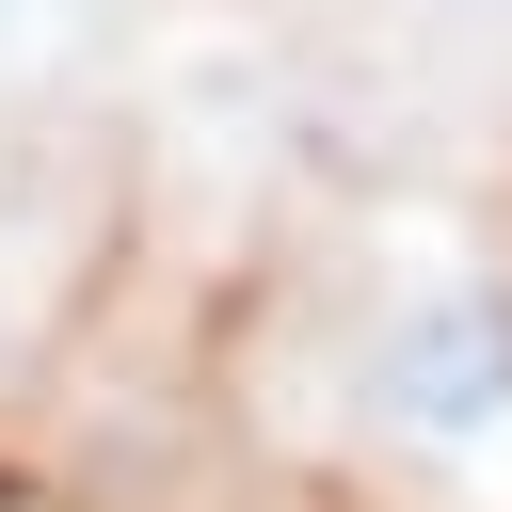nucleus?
Returning <instances> with one entry per match:
<instances>
[{
    "mask_svg": "<svg viewBox=\"0 0 512 512\" xmlns=\"http://www.w3.org/2000/svg\"><path fill=\"white\" fill-rule=\"evenodd\" d=\"M352 384H368V416H384L400 448H496V432H512V272H432V288H400V304L368 320Z\"/></svg>",
    "mask_w": 512,
    "mask_h": 512,
    "instance_id": "f257e3e1",
    "label": "nucleus"
},
{
    "mask_svg": "<svg viewBox=\"0 0 512 512\" xmlns=\"http://www.w3.org/2000/svg\"><path fill=\"white\" fill-rule=\"evenodd\" d=\"M464 16H480V0H464Z\"/></svg>",
    "mask_w": 512,
    "mask_h": 512,
    "instance_id": "f03ea898",
    "label": "nucleus"
}]
</instances>
